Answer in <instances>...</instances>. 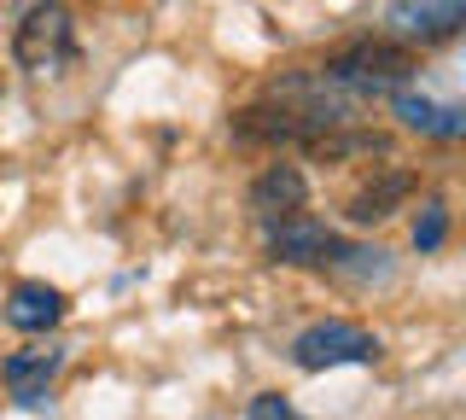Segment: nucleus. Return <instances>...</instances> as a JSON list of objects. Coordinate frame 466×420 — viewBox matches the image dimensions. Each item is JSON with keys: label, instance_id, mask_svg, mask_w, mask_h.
Masks as SVG:
<instances>
[{"label": "nucleus", "instance_id": "obj_1", "mask_svg": "<svg viewBox=\"0 0 466 420\" xmlns=\"http://www.w3.org/2000/svg\"><path fill=\"white\" fill-rule=\"evenodd\" d=\"M320 70H327V77H339L344 88H356L361 99H373V94H385V88H397V82L414 77V53H408L402 41L361 36V41H350V47H339Z\"/></svg>", "mask_w": 466, "mask_h": 420}, {"label": "nucleus", "instance_id": "obj_2", "mask_svg": "<svg viewBox=\"0 0 466 420\" xmlns=\"http://www.w3.org/2000/svg\"><path fill=\"white\" fill-rule=\"evenodd\" d=\"M291 362L303 374L344 368V362H379V339L361 322H315L291 339Z\"/></svg>", "mask_w": 466, "mask_h": 420}, {"label": "nucleus", "instance_id": "obj_3", "mask_svg": "<svg viewBox=\"0 0 466 420\" xmlns=\"http://www.w3.org/2000/svg\"><path fill=\"white\" fill-rule=\"evenodd\" d=\"M70 47H76V24H70L65 6H29L18 36H12V59H18L29 77H47L70 59Z\"/></svg>", "mask_w": 466, "mask_h": 420}, {"label": "nucleus", "instance_id": "obj_4", "mask_svg": "<svg viewBox=\"0 0 466 420\" xmlns=\"http://www.w3.org/2000/svg\"><path fill=\"white\" fill-rule=\"evenodd\" d=\"M332 228L320 222V216L298 210V216H280V222H268V263H286V269H320L332 251Z\"/></svg>", "mask_w": 466, "mask_h": 420}, {"label": "nucleus", "instance_id": "obj_5", "mask_svg": "<svg viewBox=\"0 0 466 420\" xmlns=\"http://www.w3.org/2000/svg\"><path fill=\"white\" fill-rule=\"evenodd\" d=\"M58 368H65V351H58V344H29V351H12L6 362H0V385H6L12 403L35 409V403L47 397Z\"/></svg>", "mask_w": 466, "mask_h": 420}, {"label": "nucleus", "instance_id": "obj_6", "mask_svg": "<svg viewBox=\"0 0 466 420\" xmlns=\"http://www.w3.org/2000/svg\"><path fill=\"white\" fill-rule=\"evenodd\" d=\"M385 24L402 41H449L461 36L466 6H455V0H397V6H385Z\"/></svg>", "mask_w": 466, "mask_h": 420}, {"label": "nucleus", "instance_id": "obj_7", "mask_svg": "<svg viewBox=\"0 0 466 420\" xmlns=\"http://www.w3.org/2000/svg\"><path fill=\"white\" fill-rule=\"evenodd\" d=\"M303 199H309V176L298 164H268L262 176L251 181V210L262 222H280V216H298Z\"/></svg>", "mask_w": 466, "mask_h": 420}, {"label": "nucleus", "instance_id": "obj_8", "mask_svg": "<svg viewBox=\"0 0 466 420\" xmlns=\"http://www.w3.org/2000/svg\"><path fill=\"white\" fill-rule=\"evenodd\" d=\"M414 169H379V176L368 187H356V199H350V222H361V228H373V222H385V216H397L408 199H414Z\"/></svg>", "mask_w": 466, "mask_h": 420}, {"label": "nucleus", "instance_id": "obj_9", "mask_svg": "<svg viewBox=\"0 0 466 420\" xmlns=\"http://www.w3.org/2000/svg\"><path fill=\"white\" fill-rule=\"evenodd\" d=\"M233 140H245V147H291V140H309V128L291 118L286 106L257 99V106L233 111Z\"/></svg>", "mask_w": 466, "mask_h": 420}, {"label": "nucleus", "instance_id": "obj_10", "mask_svg": "<svg viewBox=\"0 0 466 420\" xmlns=\"http://www.w3.org/2000/svg\"><path fill=\"white\" fill-rule=\"evenodd\" d=\"M6 327H18V333H47V327H58V315H65V292L58 286H47V281H18L6 292Z\"/></svg>", "mask_w": 466, "mask_h": 420}, {"label": "nucleus", "instance_id": "obj_11", "mask_svg": "<svg viewBox=\"0 0 466 420\" xmlns=\"http://www.w3.org/2000/svg\"><path fill=\"white\" fill-rule=\"evenodd\" d=\"M303 152H309L315 164H350V158H390V135H385V128H361V123H350V128H327V135L303 140Z\"/></svg>", "mask_w": 466, "mask_h": 420}, {"label": "nucleus", "instance_id": "obj_12", "mask_svg": "<svg viewBox=\"0 0 466 420\" xmlns=\"http://www.w3.org/2000/svg\"><path fill=\"white\" fill-rule=\"evenodd\" d=\"M332 274V281L344 286H373V281H390V257L379 251V245H350V240H332L327 263H320Z\"/></svg>", "mask_w": 466, "mask_h": 420}, {"label": "nucleus", "instance_id": "obj_13", "mask_svg": "<svg viewBox=\"0 0 466 420\" xmlns=\"http://www.w3.org/2000/svg\"><path fill=\"white\" fill-rule=\"evenodd\" d=\"M390 106H397L402 128H420V135H437V140H461V128H466L461 106H437V99H426V94H397Z\"/></svg>", "mask_w": 466, "mask_h": 420}, {"label": "nucleus", "instance_id": "obj_14", "mask_svg": "<svg viewBox=\"0 0 466 420\" xmlns=\"http://www.w3.org/2000/svg\"><path fill=\"white\" fill-rule=\"evenodd\" d=\"M443 240H449V205L443 199H426V205H420V222H414V245L420 251H437Z\"/></svg>", "mask_w": 466, "mask_h": 420}, {"label": "nucleus", "instance_id": "obj_15", "mask_svg": "<svg viewBox=\"0 0 466 420\" xmlns=\"http://www.w3.org/2000/svg\"><path fill=\"white\" fill-rule=\"evenodd\" d=\"M245 420H298V415H291V403L280 397V391H262V397H251Z\"/></svg>", "mask_w": 466, "mask_h": 420}]
</instances>
